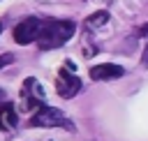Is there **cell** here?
Wrapping results in <instances>:
<instances>
[{"label":"cell","mask_w":148,"mask_h":141,"mask_svg":"<svg viewBox=\"0 0 148 141\" xmlns=\"http://www.w3.org/2000/svg\"><path fill=\"white\" fill-rule=\"evenodd\" d=\"M74 30H76L74 21H67V18H46V21H42V28H39V35H37V46L42 51L58 49V46H62L74 35Z\"/></svg>","instance_id":"cell-1"},{"label":"cell","mask_w":148,"mask_h":141,"mask_svg":"<svg viewBox=\"0 0 148 141\" xmlns=\"http://www.w3.org/2000/svg\"><path fill=\"white\" fill-rule=\"evenodd\" d=\"M21 104H23V109L30 111V113H35L37 109L44 106V88L37 83V79H25V81H23Z\"/></svg>","instance_id":"cell-2"},{"label":"cell","mask_w":148,"mask_h":141,"mask_svg":"<svg viewBox=\"0 0 148 141\" xmlns=\"http://www.w3.org/2000/svg\"><path fill=\"white\" fill-rule=\"evenodd\" d=\"M30 125L32 127H65L69 125L65 113L56 106H42L35 111V116L30 118Z\"/></svg>","instance_id":"cell-3"},{"label":"cell","mask_w":148,"mask_h":141,"mask_svg":"<svg viewBox=\"0 0 148 141\" xmlns=\"http://www.w3.org/2000/svg\"><path fill=\"white\" fill-rule=\"evenodd\" d=\"M39 28H42V21L35 18V16H28V18H23V21H18L16 28H14V42L21 44V46H25V44H30V42H37Z\"/></svg>","instance_id":"cell-4"},{"label":"cell","mask_w":148,"mask_h":141,"mask_svg":"<svg viewBox=\"0 0 148 141\" xmlns=\"http://www.w3.org/2000/svg\"><path fill=\"white\" fill-rule=\"evenodd\" d=\"M56 90H58L60 97L69 99L81 90V79L76 74H72V72H67V69H60L58 76H56Z\"/></svg>","instance_id":"cell-5"},{"label":"cell","mask_w":148,"mask_h":141,"mask_svg":"<svg viewBox=\"0 0 148 141\" xmlns=\"http://www.w3.org/2000/svg\"><path fill=\"white\" fill-rule=\"evenodd\" d=\"M123 74H125V69L120 65H113V62H102V65L90 67L92 81H111V79H120Z\"/></svg>","instance_id":"cell-6"},{"label":"cell","mask_w":148,"mask_h":141,"mask_svg":"<svg viewBox=\"0 0 148 141\" xmlns=\"http://www.w3.org/2000/svg\"><path fill=\"white\" fill-rule=\"evenodd\" d=\"M18 123V113L14 109V104H0V129H14Z\"/></svg>","instance_id":"cell-7"},{"label":"cell","mask_w":148,"mask_h":141,"mask_svg":"<svg viewBox=\"0 0 148 141\" xmlns=\"http://www.w3.org/2000/svg\"><path fill=\"white\" fill-rule=\"evenodd\" d=\"M106 23H109V12H95V14H90L86 18V28L88 30H99Z\"/></svg>","instance_id":"cell-8"},{"label":"cell","mask_w":148,"mask_h":141,"mask_svg":"<svg viewBox=\"0 0 148 141\" xmlns=\"http://www.w3.org/2000/svg\"><path fill=\"white\" fill-rule=\"evenodd\" d=\"M12 60H14V55H12V53H2V55H0V69H2V67H7Z\"/></svg>","instance_id":"cell-9"},{"label":"cell","mask_w":148,"mask_h":141,"mask_svg":"<svg viewBox=\"0 0 148 141\" xmlns=\"http://www.w3.org/2000/svg\"><path fill=\"white\" fill-rule=\"evenodd\" d=\"M139 35H141L143 39H148V23H143V25L139 28Z\"/></svg>","instance_id":"cell-10"},{"label":"cell","mask_w":148,"mask_h":141,"mask_svg":"<svg viewBox=\"0 0 148 141\" xmlns=\"http://www.w3.org/2000/svg\"><path fill=\"white\" fill-rule=\"evenodd\" d=\"M141 65H143V67H148V44H146V49H143V58H141Z\"/></svg>","instance_id":"cell-11"},{"label":"cell","mask_w":148,"mask_h":141,"mask_svg":"<svg viewBox=\"0 0 148 141\" xmlns=\"http://www.w3.org/2000/svg\"><path fill=\"white\" fill-rule=\"evenodd\" d=\"M2 99H5V92H2V88H0V104H2Z\"/></svg>","instance_id":"cell-12"},{"label":"cell","mask_w":148,"mask_h":141,"mask_svg":"<svg viewBox=\"0 0 148 141\" xmlns=\"http://www.w3.org/2000/svg\"><path fill=\"white\" fill-rule=\"evenodd\" d=\"M0 32H2V23H0Z\"/></svg>","instance_id":"cell-13"}]
</instances>
